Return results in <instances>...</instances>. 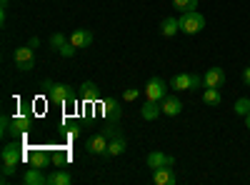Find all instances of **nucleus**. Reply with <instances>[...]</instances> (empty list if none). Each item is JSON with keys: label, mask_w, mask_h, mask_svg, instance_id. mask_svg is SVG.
Instances as JSON below:
<instances>
[{"label": "nucleus", "mask_w": 250, "mask_h": 185, "mask_svg": "<svg viewBox=\"0 0 250 185\" xmlns=\"http://www.w3.org/2000/svg\"><path fill=\"white\" fill-rule=\"evenodd\" d=\"M80 98L85 103H98L100 100V90H98V85L93 83V80H85V83L80 85Z\"/></svg>", "instance_id": "16"}, {"label": "nucleus", "mask_w": 250, "mask_h": 185, "mask_svg": "<svg viewBox=\"0 0 250 185\" xmlns=\"http://www.w3.org/2000/svg\"><path fill=\"white\" fill-rule=\"evenodd\" d=\"M153 183L155 185H173L175 183V165H165L153 170Z\"/></svg>", "instance_id": "9"}, {"label": "nucleus", "mask_w": 250, "mask_h": 185, "mask_svg": "<svg viewBox=\"0 0 250 185\" xmlns=\"http://www.w3.org/2000/svg\"><path fill=\"white\" fill-rule=\"evenodd\" d=\"M165 95H168V83H165L163 78H150V80H148V85H145V98L160 103Z\"/></svg>", "instance_id": "6"}, {"label": "nucleus", "mask_w": 250, "mask_h": 185, "mask_svg": "<svg viewBox=\"0 0 250 185\" xmlns=\"http://www.w3.org/2000/svg\"><path fill=\"white\" fill-rule=\"evenodd\" d=\"M75 50H78V48H75V45L70 43V40H68V43H65V45H62V48H60L58 53H60L62 58H73V55H75Z\"/></svg>", "instance_id": "27"}, {"label": "nucleus", "mask_w": 250, "mask_h": 185, "mask_svg": "<svg viewBox=\"0 0 250 185\" xmlns=\"http://www.w3.org/2000/svg\"><path fill=\"white\" fill-rule=\"evenodd\" d=\"M28 160H30V165H35V168H45L48 163H50V155L43 148H35V150L28 153Z\"/></svg>", "instance_id": "17"}, {"label": "nucleus", "mask_w": 250, "mask_h": 185, "mask_svg": "<svg viewBox=\"0 0 250 185\" xmlns=\"http://www.w3.org/2000/svg\"><path fill=\"white\" fill-rule=\"evenodd\" d=\"M28 45H30V48H33V50H35V48H38V45H40V40H38V38H30V40H28Z\"/></svg>", "instance_id": "33"}, {"label": "nucleus", "mask_w": 250, "mask_h": 185, "mask_svg": "<svg viewBox=\"0 0 250 185\" xmlns=\"http://www.w3.org/2000/svg\"><path fill=\"white\" fill-rule=\"evenodd\" d=\"M33 128V118L28 115V113H23V115H15L13 120H10V135L18 140V138H23V135H28V130Z\"/></svg>", "instance_id": "7"}, {"label": "nucleus", "mask_w": 250, "mask_h": 185, "mask_svg": "<svg viewBox=\"0 0 250 185\" xmlns=\"http://www.w3.org/2000/svg\"><path fill=\"white\" fill-rule=\"evenodd\" d=\"M0 158H3V178H10L18 165L23 163V150H20L18 143H8V145L0 150Z\"/></svg>", "instance_id": "2"}, {"label": "nucleus", "mask_w": 250, "mask_h": 185, "mask_svg": "<svg viewBox=\"0 0 250 185\" xmlns=\"http://www.w3.org/2000/svg\"><path fill=\"white\" fill-rule=\"evenodd\" d=\"M220 100H223V95H220L218 88H205V90H203V103H205V105L218 108V105H220Z\"/></svg>", "instance_id": "22"}, {"label": "nucleus", "mask_w": 250, "mask_h": 185, "mask_svg": "<svg viewBox=\"0 0 250 185\" xmlns=\"http://www.w3.org/2000/svg\"><path fill=\"white\" fill-rule=\"evenodd\" d=\"M200 85H205V78L198 75V73H193V78H190V90H195V88H200Z\"/></svg>", "instance_id": "28"}, {"label": "nucleus", "mask_w": 250, "mask_h": 185, "mask_svg": "<svg viewBox=\"0 0 250 185\" xmlns=\"http://www.w3.org/2000/svg\"><path fill=\"white\" fill-rule=\"evenodd\" d=\"M73 183V175L68 170H53L45 180V185H70Z\"/></svg>", "instance_id": "19"}, {"label": "nucleus", "mask_w": 250, "mask_h": 185, "mask_svg": "<svg viewBox=\"0 0 250 185\" xmlns=\"http://www.w3.org/2000/svg\"><path fill=\"white\" fill-rule=\"evenodd\" d=\"M108 135L105 133H95L93 138H88V143H85V148H88V153L90 155H100V158H108Z\"/></svg>", "instance_id": "5"}, {"label": "nucleus", "mask_w": 250, "mask_h": 185, "mask_svg": "<svg viewBox=\"0 0 250 185\" xmlns=\"http://www.w3.org/2000/svg\"><path fill=\"white\" fill-rule=\"evenodd\" d=\"M103 115H105L108 120H120V115H123L120 103L115 98H105L103 100Z\"/></svg>", "instance_id": "12"}, {"label": "nucleus", "mask_w": 250, "mask_h": 185, "mask_svg": "<svg viewBox=\"0 0 250 185\" xmlns=\"http://www.w3.org/2000/svg\"><path fill=\"white\" fill-rule=\"evenodd\" d=\"M243 83L250 88V68H245V70H243Z\"/></svg>", "instance_id": "31"}, {"label": "nucleus", "mask_w": 250, "mask_h": 185, "mask_svg": "<svg viewBox=\"0 0 250 185\" xmlns=\"http://www.w3.org/2000/svg\"><path fill=\"white\" fill-rule=\"evenodd\" d=\"M178 20H180V30L188 33V35H195V33H200V30L205 28V18H203V13H198V10L180 13Z\"/></svg>", "instance_id": "3"}, {"label": "nucleus", "mask_w": 250, "mask_h": 185, "mask_svg": "<svg viewBox=\"0 0 250 185\" xmlns=\"http://www.w3.org/2000/svg\"><path fill=\"white\" fill-rule=\"evenodd\" d=\"M13 60H15V65H18V70H23V73H28V70H33V68H35V50H33L30 45H23V48H15V53H13Z\"/></svg>", "instance_id": "4"}, {"label": "nucleus", "mask_w": 250, "mask_h": 185, "mask_svg": "<svg viewBox=\"0 0 250 185\" xmlns=\"http://www.w3.org/2000/svg\"><path fill=\"white\" fill-rule=\"evenodd\" d=\"M138 95H140V90H138V88H128V90L123 93V100H128V103H130V100H135Z\"/></svg>", "instance_id": "29"}, {"label": "nucleus", "mask_w": 250, "mask_h": 185, "mask_svg": "<svg viewBox=\"0 0 250 185\" xmlns=\"http://www.w3.org/2000/svg\"><path fill=\"white\" fill-rule=\"evenodd\" d=\"M160 105H163V115L175 118V115H180V113H183V103H180L175 95H165V98L160 100Z\"/></svg>", "instance_id": "11"}, {"label": "nucleus", "mask_w": 250, "mask_h": 185, "mask_svg": "<svg viewBox=\"0 0 250 185\" xmlns=\"http://www.w3.org/2000/svg\"><path fill=\"white\" fill-rule=\"evenodd\" d=\"M93 40H95V35H93L90 30H85V28H80V30H75V33L70 35V43H73L78 50H80V48H90Z\"/></svg>", "instance_id": "10"}, {"label": "nucleus", "mask_w": 250, "mask_h": 185, "mask_svg": "<svg viewBox=\"0 0 250 185\" xmlns=\"http://www.w3.org/2000/svg\"><path fill=\"white\" fill-rule=\"evenodd\" d=\"M140 115H143V120H155L158 115H163V105L158 100H145L140 108Z\"/></svg>", "instance_id": "14"}, {"label": "nucleus", "mask_w": 250, "mask_h": 185, "mask_svg": "<svg viewBox=\"0 0 250 185\" xmlns=\"http://www.w3.org/2000/svg\"><path fill=\"white\" fill-rule=\"evenodd\" d=\"M10 120L13 118H8V115H3V118H0V135H10Z\"/></svg>", "instance_id": "26"}, {"label": "nucleus", "mask_w": 250, "mask_h": 185, "mask_svg": "<svg viewBox=\"0 0 250 185\" xmlns=\"http://www.w3.org/2000/svg\"><path fill=\"white\" fill-rule=\"evenodd\" d=\"M165 165H175V158L168 155V153H160V150H153L148 155V168L158 170V168H165Z\"/></svg>", "instance_id": "8"}, {"label": "nucleus", "mask_w": 250, "mask_h": 185, "mask_svg": "<svg viewBox=\"0 0 250 185\" xmlns=\"http://www.w3.org/2000/svg\"><path fill=\"white\" fill-rule=\"evenodd\" d=\"M235 113L243 115V118L250 113V98H240V100H235Z\"/></svg>", "instance_id": "24"}, {"label": "nucleus", "mask_w": 250, "mask_h": 185, "mask_svg": "<svg viewBox=\"0 0 250 185\" xmlns=\"http://www.w3.org/2000/svg\"><path fill=\"white\" fill-rule=\"evenodd\" d=\"M45 180H48V175H43L40 173V168H28L25 170V175H23V183L25 185H45Z\"/></svg>", "instance_id": "18"}, {"label": "nucleus", "mask_w": 250, "mask_h": 185, "mask_svg": "<svg viewBox=\"0 0 250 185\" xmlns=\"http://www.w3.org/2000/svg\"><path fill=\"white\" fill-rule=\"evenodd\" d=\"M78 135H80V128H78V125L68 130V138H78Z\"/></svg>", "instance_id": "32"}, {"label": "nucleus", "mask_w": 250, "mask_h": 185, "mask_svg": "<svg viewBox=\"0 0 250 185\" xmlns=\"http://www.w3.org/2000/svg\"><path fill=\"white\" fill-rule=\"evenodd\" d=\"M245 128H248V130H250V113H248V115H245Z\"/></svg>", "instance_id": "34"}, {"label": "nucleus", "mask_w": 250, "mask_h": 185, "mask_svg": "<svg viewBox=\"0 0 250 185\" xmlns=\"http://www.w3.org/2000/svg\"><path fill=\"white\" fill-rule=\"evenodd\" d=\"M43 90H45L48 100L55 103V105H73V103H78V95H75L73 88L65 85V83H53V80H43Z\"/></svg>", "instance_id": "1"}, {"label": "nucleus", "mask_w": 250, "mask_h": 185, "mask_svg": "<svg viewBox=\"0 0 250 185\" xmlns=\"http://www.w3.org/2000/svg\"><path fill=\"white\" fill-rule=\"evenodd\" d=\"M103 133L108 135V140H113L115 135H120V130H118V128H105V130H103Z\"/></svg>", "instance_id": "30"}, {"label": "nucleus", "mask_w": 250, "mask_h": 185, "mask_svg": "<svg viewBox=\"0 0 250 185\" xmlns=\"http://www.w3.org/2000/svg\"><path fill=\"white\" fill-rule=\"evenodd\" d=\"M178 30H180V20H178V18H165L163 23H160V33H163L165 38H173Z\"/></svg>", "instance_id": "21"}, {"label": "nucleus", "mask_w": 250, "mask_h": 185, "mask_svg": "<svg viewBox=\"0 0 250 185\" xmlns=\"http://www.w3.org/2000/svg\"><path fill=\"white\" fill-rule=\"evenodd\" d=\"M125 150H128V140H125L123 133L115 135V138L108 143V158H118V155H123Z\"/></svg>", "instance_id": "15"}, {"label": "nucleus", "mask_w": 250, "mask_h": 185, "mask_svg": "<svg viewBox=\"0 0 250 185\" xmlns=\"http://www.w3.org/2000/svg\"><path fill=\"white\" fill-rule=\"evenodd\" d=\"M203 78H205V88H220L225 83V70L223 68H210Z\"/></svg>", "instance_id": "13"}, {"label": "nucleus", "mask_w": 250, "mask_h": 185, "mask_svg": "<svg viewBox=\"0 0 250 185\" xmlns=\"http://www.w3.org/2000/svg\"><path fill=\"white\" fill-rule=\"evenodd\" d=\"M68 40H70V38H65V35H62V33H53V35H50V45H53L55 50H60L62 45L68 43Z\"/></svg>", "instance_id": "25"}, {"label": "nucleus", "mask_w": 250, "mask_h": 185, "mask_svg": "<svg viewBox=\"0 0 250 185\" xmlns=\"http://www.w3.org/2000/svg\"><path fill=\"white\" fill-rule=\"evenodd\" d=\"M190 78H193V73H178V75L170 80V88H175V93L190 90Z\"/></svg>", "instance_id": "20"}, {"label": "nucleus", "mask_w": 250, "mask_h": 185, "mask_svg": "<svg viewBox=\"0 0 250 185\" xmlns=\"http://www.w3.org/2000/svg\"><path fill=\"white\" fill-rule=\"evenodd\" d=\"M173 8L178 13H190V10H198V0H173Z\"/></svg>", "instance_id": "23"}]
</instances>
